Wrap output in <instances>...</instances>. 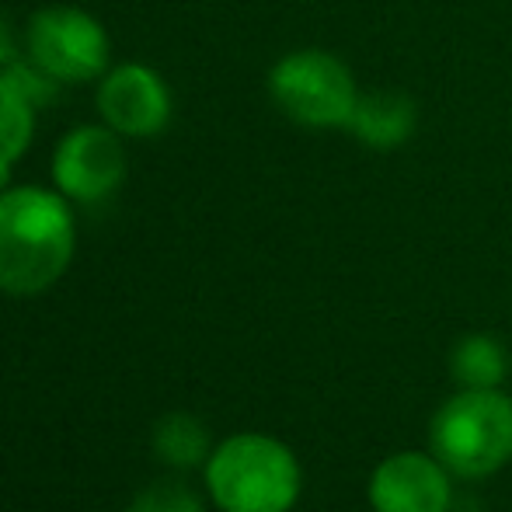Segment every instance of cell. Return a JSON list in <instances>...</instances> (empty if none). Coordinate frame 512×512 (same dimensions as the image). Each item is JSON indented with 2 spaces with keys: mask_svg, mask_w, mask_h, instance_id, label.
Returning <instances> with one entry per match:
<instances>
[{
  "mask_svg": "<svg viewBox=\"0 0 512 512\" xmlns=\"http://www.w3.org/2000/svg\"><path fill=\"white\" fill-rule=\"evenodd\" d=\"M74 213L63 192L18 185L0 192V290L35 297L74 258Z\"/></svg>",
  "mask_w": 512,
  "mask_h": 512,
  "instance_id": "6da1fadb",
  "label": "cell"
},
{
  "mask_svg": "<svg viewBox=\"0 0 512 512\" xmlns=\"http://www.w3.org/2000/svg\"><path fill=\"white\" fill-rule=\"evenodd\" d=\"M206 485L223 512H290L300 495V464L279 439L241 432L206 460Z\"/></svg>",
  "mask_w": 512,
  "mask_h": 512,
  "instance_id": "7a4b0ae2",
  "label": "cell"
},
{
  "mask_svg": "<svg viewBox=\"0 0 512 512\" xmlns=\"http://www.w3.org/2000/svg\"><path fill=\"white\" fill-rule=\"evenodd\" d=\"M432 457L457 478H488L512 460V398L499 387H460L436 411Z\"/></svg>",
  "mask_w": 512,
  "mask_h": 512,
  "instance_id": "3957f363",
  "label": "cell"
},
{
  "mask_svg": "<svg viewBox=\"0 0 512 512\" xmlns=\"http://www.w3.org/2000/svg\"><path fill=\"white\" fill-rule=\"evenodd\" d=\"M269 95L286 119L307 129H349L359 102L352 70L324 49L286 53L269 70Z\"/></svg>",
  "mask_w": 512,
  "mask_h": 512,
  "instance_id": "277c9868",
  "label": "cell"
},
{
  "mask_svg": "<svg viewBox=\"0 0 512 512\" xmlns=\"http://www.w3.org/2000/svg\"><path fill=\"white\" fill-rule=\"evenodd\" d=\"M28 56L60 84L102 81L112 63L105 25L81 7H46L28 21Z\"/></svg>",
  "mask_w": 512,
  "mask_h": 512,
  "instance_id": "5b68a950",
  "label": "cell"
},
{
  "mask_svg": "<svg viewBox=\"0 0 512 512\" xmlns=\"http://www.w3.org/2000/svg\"><path fill=\"white\" fill-rule=\"evenodd\" d=\"M126 168V147L105 122L77 126L56 143L53 182L70 203H102L126 182Z\"/></svg>",
  "mask_w": 512,
  "mask_h": 512,
  "instance_id": "8992f818",
  "label": "cell"
},
{
  "mask_svg": "<svg viewBox=\"0 0 512 512\" xmlns=\"http://www.w3.org/2000/svg\"><path fill=\"white\" fill-rule=\"evenodd\" d=\"M98 115L108 129L133 140H147L168 129L171 122V91L157 70L147 63H122L98 81Z\"/></svg>",
  "mask_w": 512,
  "mask_h": 512,
  "instance_id": "52a82bcc",
  "label": "cell"
},
{
  "mask_svg": "<svg viewBox=\"0 0 512 512\" xmlns=\"http://www.w3.org/2000/svg\"><path fill=\"white\" fill-rule=\"evenodd\" d=\"M450 499V471L429 453H394L370 478V502L377 512H446Z\"/></svg>",
  "mask_w": 512,
  "mask_h": 512,
  "instance_id": "ba28073f",
  "label": "cell"
},
{
  "mask_svg": "<svg viewBox=\"0 0 512 512\" xmlns=\"http://www.w3.org/2000/svg\"><path fill=\"white\" fill-rule=\"evenodd\" d=\"M418 108L398 91H370L359 95L356 112L349 119V133L370 150H398L415 136Z\"/></svg>",
  "mask_w": 512,
  "mask_h": 512,
  "instance_id": "9c48e42d",
  "label": "cell"
},
{
  "mask_svg": "<svg viewBox=\"0 0 512 512\" xmlns=\"http://www.w3.org/2000/svg\"><path fill=\"white\" fill-rule=\"evenodd\" d=\"M35 102L0 70V192L11 189V168L28 154L35 136Z\"/></svg>",
  "mask_w": 512,
  "mask_h": 512,
  "instance_id": "30bf717a",
  "label": "cell"
},
{
  "mask_svg": "<svg viewBox=\"0 0 512 512\" xmlns=\"http://www.w3.org/2000/svg\"><path fill=\"white\" fill-rule=\"evenodd\" d=\"M450 373L457 377L460 387H471V391L502 387L509 373V352L492 335H467L453 345Z\"/></svg>",
  "mask_w": 512,
  "mask_h": 512,
  "instance_id": "8fae6325",
  "label": "cell"
},
{
  "mask_svg": "<svg viewBox=\"0 0 512 512\" xmlns=\"http://www.w3.org/2000/svg\"><path fill=\"white\" fill-rule=\"evenodd\" d=\"M154 450H157V457L168 460L171 467H196V464H203L209 453V432L199 418L175 411V415L157 422Z\"/></svg>",
  "mask_w": 512,
  "mask_h": 512,
  "instance_id": "7c38bea8",
  "label": "cell"
},
{
  "mask_svg": "<svg viewBox=\"0 0 512 512\" xmlns=\"http://www.w3.org/2000/svg\"><path fill=\"white\" fill-rule=\"evenodd\" d=\"M129 512H203V502L196 499L189 485L178 481H157L147 492L136 495L133 509Z\"/></svg>",
  "mask_w": 512,
  "mask_h": 512,
  "instance_id": "4fadbf2b",
  "label": "cell"
},
{
  "mask_svg": "<svg viewBox=\"0 0 512 512\" xmlns=\"http://www.w3.org/2000/svg\"><path fill=\"white\" fill-rule=\"evenodd\" d=\"M14 56H18V46H14V28H11V21L0 14V70H4Z\"/></svg>",
  "mask_w": 512,
  "mask_h": 512,
  "instance_id": "5bb4252c",
  "label": "cell"
}]
</instances>
